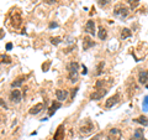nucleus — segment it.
<instances>
[{
    "mask_svg": "<svg viewBox=\"0 0 148 140\" xmlns=\"http://www.w3.org/2000/svg\"><path fill=\"white\" fill-rule=\"evenodd\" d=\"M9 17H10V22L12 27H15V29H18L22 25V15L18 9H12Z\"/></svg>",
    "mask_w": 148,
    "mask_h": 140,
    "instance_id": "f257e3e1",
    "label": "nucleus"
},
{
    "mask_svg": "<svg viewBox=\"0 0 148 140\" xmlns=\"http://www.w3.org/2000/svg\"><path fill=\"white\" fill-rule=\"evenodd\" d=\"M128 8L125 6L123 4H117L116 6L114 8V16H116L119 19H125L128 16Z\"/></svg>",
    "mask_w": 148,
    "mask_h": 140,
    "instance_id": "f03ea898",
    "label": "nucleus"
},
{
    "mask_svg": "<svg viewBox=\"0 0 148 140\" xmlns=\"http://www.w3.org/2000/svg\"><path fill=\"white\" fill-rule=\"evenodd\" d=\"M79 132H80L82 135H84V137H86V135H90L92 132H94V124L91 123L90 119H85V122L80 125Z\"/></svg>",
    "mask_w": 148,
    "mask_h": 140,
    "instance_id": "7ed1b4c3",
    "label": "nucleus"
},
{
    "mask_svg": "<svg viewBox=\"0 0 148 140\" xmlns=\"http://www.w3.org/2000/svg\"><path fill=\"white\" fill-rule=\"evenodd\" d=\"M108 138H109V140H121L122 132L119 128H112V129H110Z\"/></svg>",
    "mask_w": 148,
    "mask_h": 140,
    "instance_id": "20e7f679",
    "label": "nucleus"
},
{
    "mask_svg": "<svg viewBox=\"0 0 148 140\" xmlns=\"http://www.w3.org/2000/svg\"><path fill=\"white\" fill-rule=\"evenodd\" d=\"M106 93H108V91L105 89V88H100V89H96V91H94L90 94V100H99V99H101Z\"/></svg>",
    "mask_w": 148,
    "mask_h": 140,
    "instance_id": "39448f33",
    "label": "nucleus"
},
{
    "mask_svg": "<svg viewBox=\"0 0 148 140\" xmlns=\"http://www.w3.org/2000/svg\"><path fill=\"white\" fill-rule=\"evenodd\" d=\"M22 99V93L18 91V89H12L11 93H10V100L12 102V103H20Z\"/></svg>",
    "mask_w": 148,
    "mask_h": 140,
    "instance_id": "423d86ee",
    "label": "nucleus"
},
{
    "mask_svg": "<svg viewBox=\"0 0 148 140\" xmlns=\"http://www.w3.org/2000/svg\"><path fill=\"white\" fill-rule=\"evenodd\" d=\"M120 100V94L116 93V94H114L112 97H110L108 100L105 102V108H112L115 104H117Z\"/></svg>",
    "mask_w": 148,
    "mask_h": 140,
    "instance_id": "0eeeda50",
    "label": "nucleus"
},
{
    "mask_svg": "<svg viewBox=\"0 0 148 140\" xmlns=\"http://www.w3.org/2000/svg\"><path fill=\"white\" fill-rule=\"evenodd\" d=\"M138 82L141 83V85H147L148 82V71L147 69H142L138 73Z\"/></svg>",
    "mask_w": 148,
    "mask_h": 140,
    "instance_id": "6e6552de",
    "label": "nucleus"
},
{
    "mask_svg": "<svg viewBox=\"0 0 148 140\" xmlns=\"http://www.w3.org/2000/svg\"><path fill=\"white\" fill-rule=\"evenodd\" d=\"M43 108H45V104H43V103H37V104H35V105L30 109L29 113H30L31 115H37L38 113H41V112L43 110Z\"/></svg>",
    "mask_w": 148,
    "mask_h": 140,
    "instance_id": "1a4fd4ad",
    "label": "nucleus"
},
{
    "mask_svg": "<svg viewBox=\"0 0 148 140\" xmlns=\"http://www.w3.org/2000/svg\"><path fill=\"white\" fill-rule=\"evenodd\" d=\"M85 31L88 34H90L94 36L95 35V22L94 20H88L86 24H85Z\"/></svg>",
    "mask_w": 148,
    "mask_h": 140,
    "instance_id": "9d476101",
    "label": "nucleus"
},
{
    "mask_svg": "<svg viewBox=\"0 0 148 140\" xmlns=\"http://www.w3.org/2000/svg\"><path fill=\"white\" fill-rule=\"evenodd\" d=\"M94 45H95V42L90 39L89 36H84V39H83V50L86 51V50H89L90 47H92Z\"/></svg>",
    "mask_w": 148,
    "mask_h": 140,
    "instance_id": "9b49d317",
    "label": "nucleus"
},
{
    "mask_svg": "<svg viewBox=\"0 0 148 140\" xmlns=\"http://www.w3.org/2000/svg\"><path fill=\"white\" fill-rule=\"evenodd\" d=\"M64 139V127L63 125H59L54 133L53 140H63Z\"/></svg>",
    "mask_w": 148,
    "mask_h": 140,
    "instance_id": "f8f14e48",
    "label": "nucleus"
},
{
    "mask_svg": "<svg viewBox=\"0 0 148 140\" xmlns=\"http://www.w3.org/2000/svg\"><path fill=\"white\" fill-rule=\"evenodd\" d=\"M56 97H57V99L59 102L66 100L67 97H68V91H66V89H57L56 91Z\"/></svg>",
    "mask_w": 148,
    "mask_h": 140,
    "instance_id": "ddd939ff",
    "label": "nucleus"
},
{
    "mask_svg": "<svg viewBox=\"0 0 148 140\" xmlns=\"http://www.w3.org/2000/svg\"><path fill=\"white\" fill-rule=\"evenodd\" d=\"M62 107V103L61 102H53L52 105L49 107V109H48V115L49 116H52L54 113H56V110H57L58 108H61Z\"/></svg>",
    "mask_w": 148,
    "mask_h": 140,
    "instance_id": "4468645a",
    "label": "nucleus"
},
{
    "mask_svg": "<svg viewBox=\"0 0 148 140\" xmlns=\"http://www.w3.org/2000/svg\"><path fill=\"white\" fill-rule=\"evenodd\" d=\"M27 78V76H20V77H17L16 79H14V82H11V87L12 88H17V87H20L22 83H24V81Z\"/></svg>",
    "mask_w": 148,
    "mask_h": 140,
    "instance_id": "2eb2a0df",
    "label": "nucleus"
},
{
    "mask_svg": "<svg viewBox=\"0 0 148 140\" xmlns=\"http://www.w3.org/2000/svg\"><path fill=\"white\" fill-rule=\"evenodd\" d=\"M67 71L68 72H73V71H79V63L75 61H72L67 64Z\"/></svg>",
    "mask_w": 148,
    "mask_h": 140,
    "instance_id": "dca6fc26",
    "label": "nucleus"
},
{
    "mask_svg": "<svg viewBox=\"0 0 148 140\" xmlns=\"http://www.w3.org/2000/svg\"><path fill=\"white\" fill-rule=\"evenodd\" d=\"M78 76H79V73L78 71H73V72H68V79L71 81L72 83H75L78 81Z\"/></svg>",
    "mask_w": 148,
    "mask_h": 140,
    "instance_id": "f3484780",
    "label": "nucleus"
},
{
    "mask_svg": "<svg viewBox=\"0 0 148 140\" xmlns=\"http://www.w3.org/2000/svg\"><path fill=\"white\" fill-rule=\"evenodd\" d=\"M121 39L122 40H125V39H127V37H131L132 36V31L130 30V29H127V27H123V29L121 30Z\"/></svg>",
    "mask_w": 148,
    "mask_h": 140,
    "instance_id": "a211bd4d",
    "label": "nucleus"
},
{
    "mask_svg": "<svg viewBox=\"0 0 148 140\" xmlns=\"http://www.w3.org/2000/svg\"><path fill=\"white\" fill-rule=\"evenodd\" d=\"M136 123H140V124H142L143 127H147L148 125V118L147 116H145V115H141V116H138V118H136V119H133Z\"/></svg>",
    "mask_w": 148,
    "mask_h": 140,
    "instance_id": "6ab92c4d",
    "label": "nucleus"
},
{
    "mask_svg": "<svg viewBox=\"0 0 148 140\" xmlns=\"http://www.w3.org/2000/svg\"><path fill=\"white\" fill-rule=\"evenodd\" d=\"M98 36L100 40H105L106 37H108V31H106V29L104 26H100L99 27V32H98Z\"/></svg>",
    "mask_w": 148,
    "mask_h": 140,
    "instance_id": "aec40b11",
    "label": "nucleus"
},
{
    "mask_svg": "<svg viewBox=\"0 0 148 140\" xmlns=\"http://www.w3.org/2000/svg\"><path fill=\"white\" fill-rule=\"evenodd\" d=\"M104 66H105V62L104 61H101L99 64H98V68H96V76H99V74H101L103 73V68H104Z\"/></svg>",
    "mask_w": 148,
    "mask_h": 140,
    "instance_id": "412c9836",
    "label": "nucleus"
},
{
    "mask_svg": "<svg viewBox=\"0 0 148 140\" xmlns=\"http://www.w3.org/2000/svg\"><path fill=\"white\" fill-rule=\"evenodd\" d=\"M1 62L3 63H6V64H9V63H11V57L10 56H8V55H1Z\"/></svg>",
    "mask_w": 148,
    "mask_h": 140,
    "instance_id": "4be33fe9",
    "label": "nucleus"
},
{
    "mask_svg": "<svg viewBox=\"0 0 148 140\" xmlns=\"http://www.w3.org/2000/svg\"><path fill=\"white\" fill-rule=\"evenodd\" d=\"M141 0H128V4L130 6H131V9H136L138 6V4H140Z\"/></svg>",
    "mask_w": 148,
    "mask_h": 140,
    "instance_id": "5701e85b",
    "label": "nucleus"
},
{
    "mask_svg": "<svg viewBox=\"0 0 148 140\" xmlns=\"http://www.w3.org/2000/svg\"><path fill=\"white\" fill-rule=\"evenodd\" d=\"M110 1H111V0H98V5L100 8H105L106 5H109Z\"/></svg>",
    "mask_w": 148,
    "mask_h": 140,
    "instance_id": "b1692460",
    "label": "nucleus"
},
{
    "mask_svg": "<svg viewBox=\"0 0 148 140\" xmlns=\"http://www.w3.org/2000/svg\"><path fill=\"white\" fill-rule=\"evenodd\" d=\"M61 42H62L61 37H51V44L52 45H59Z\"/></svg>",
    "mask_w": 148,
    "mask_h": 140,
    "instance_id": "393cba45",
    "label": "nucleus"
},
{
    "mask_svg": "<svg viewBox=\"0 0 148 140\" xmlns=\"http://www.w3.org/2000/svg\"><path fill=\"white\" fill-rule=\"evenodd\" d=\"M142 109H143V112H147V110H148V96H146V97H145V99H143Z\"/></svg>",
    "mask_w": 148,
    "mask_h": 140,
    "instance_id": "a878e982",
    "label": "nucleus"
},
{
    "mask_svg": "<svg viewBox=\"0 0 148 140\" xmlns=\"http://www.w3.org/2000/svg\"><path fill=\"white\" fill-rule=\"evenodd\" d=\"M49 66H51V61H46V62L42 64V69H43V72H47L48 69H49Z\"/></svg>",
    "mask_w": 148,
    "mask_h": 140,
    "instance_id": "bb28decb",
    "label": "nucleus"
},
{
    "mask_svg": "<svg viewBox=\"0 0 148 140\" xmlns=\"http://www.w3.org/2000/svg\"><path fill=\"white\" fill-rule=\"evenodd\" d=\"M95 88H96V89H100V88H104V81H103V79H99V81L96 82Z\"/></svg>",
    "mask_w": 148,
    "mask_h": 140,
    "instance_id": "cd10ccee",
    "label": "nucleus"
},
{
    "mask_svg": "<svg viewBox=\"0 0 148 140\" xmlns=\"http://www.w3.org/2000/svg\"><path fill=\"white\" fill-rule=\"evenodd\" d=\"M130 140H146V139H145V137H135V135H133Z\"/></svg>",
    "mask_w": 148,
    "mask_h": 140,
    "instance_id": "c85d7f7f",
    "label": "nucleus"
},
{
    "mask_svg": "<svg viewBox=\"0 0 148 140\" xmlns=\"http://www.w3.org/2000/svg\"><path fill=\"white\" fill-rule=\"evenodd\" d=\"M77 91H78V87L77 88H74V89H72V99H74V97H75V94H77Z\"/></svg>",
    "mask_w": 148,
    "mask_h": 140,
    "instance_id": "c756f323",
    "label": "nucleus"
},
{
    "mask_svg": "<svg viewBox=\"0 0 148 140\" xmlns=\"http://www.w3.org/2000/svg\"><path fill=\"white\" fill-rule=\"evenodd\" d=\"M45 3H46V4H48V5H52V4L57 3V0H45Z\"/></svg>",
    "mask_w": 148,
    "mask_h": 140,
    "instance_id": "7c9ffc66",
    "label": "nucleus"
},
{
    "mask_svg": "<svg viewBox=\"0 0 148 140\" xmlns=\"http://www.w3.org/2000/svg\"><path fill=\"white\" fill-rule=\"evenodd\" d=\"M57 26H58L57 22H51V24H49V27H51V29H53V27H57Z\"/></svg>",
    "mask_w": 148,
    "mask_h": 140,
    "instance_id": "2f4dec72",
    "label": "nucleus"
},
{
    "mask_svg": "<svg viewBox=\"0 0 148 140\" xmlns=\"http://www.w3.org/2000/svg\"><path fill=\"white\" fill-rule=\"evenodd\" d=\"M11 49H12V44H10V42H9V44L6 45V50H8V51H10Z\"/></svg>",
    "mask_w": 148,
    "mask_h": 140,
    "instance_id": "473e14b6",
    "label": "nucleus"
},
{
    "mask_svg": "<svg viewBox=\"0 0 148 140\" xmlns=\"http://www.w3.org/2000/svg\"><path fill=\"white\" fill-rule=\"evenodd\" d=\"M100 139V134H98V135H95V137L94 138H92V139H90V140H99Z\"/></svg>",
    "mask_w": 148,
    "mask_h": 140,
    "instance_id": "72a5a7b5",
    "label": "nucleus"
},
{
    "mask_svg": "<svg viewBox=\"0 0 148 140\" xmlns=\"http://www.w3.org/2000/svg\"><path fill=\"white\" fill-rule=\"evenodd\" d=\"M83 74H86L88 73V71H86V67H84V69H83V72H82Z\"/></svg>",
    "mask_w": 148,
    "mask_h": 140,
    "instance_id": "f704fd0d",
    "label": "nucleus"
},
{
    "mask_svg": "<svg viewBox=\"0 0 148 140\" xmlns=\"http://www.w3.org/2000/svg\"><path fill=\"white\" fill-rule=\"evenodd\" d=\"M1 107H3V108H6V104H4V100L1 99Z\"/></svg>",
    "mask_w": 148,
    "mask_h": 140,
    "instance_id": "c9c22d12",
    "label": "nucleus"
},
{
    "mask_svg": "<svg viewBox=\"0 0 148 140\" xmlns=\"http://www.w3.org/2000/svg\"><path fill=\"white\" fill-rule=\"evenodd\" d=\"M146 87H147V88H148V83H147V85H146Z\"/></svg>",
    "mask_w": 148,
    "mask_h": 140,
    "instance_id": "e433bc0d",
    "label": "nucleus"
}]
</instances>
